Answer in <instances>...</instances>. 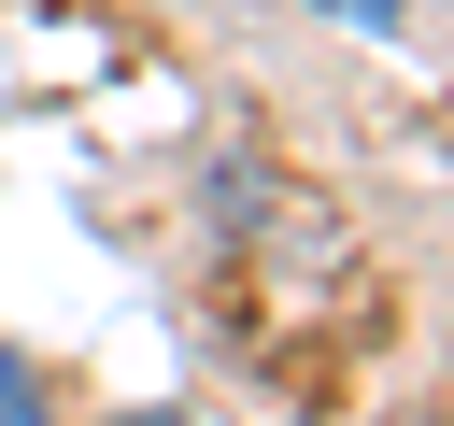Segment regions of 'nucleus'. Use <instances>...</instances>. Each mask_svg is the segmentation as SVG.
Segmentation results:
<instances>
[{
    "instance_id": "obj_2",
    "label": "nucleus",
    "mask_w": 454,
    "mask_h": 426,
    "mask_svg": "<svg viewBox=\"0 0 454 426\" xmlns=\"http://www.w3.org/2000/svg\"><path fill=\"white\" fill-rule=\"evenodd\" d=\"M326 14H397V0H326Z\"/></svg>"
},
{
    "instance_id": "obj_1",
    "label": "nucleus",
    "mask_w": 454,
    "mask_h": 426,
    "mask_svg": "<svg viewBox=\"0 0 454 426\" xmlns=\"http://www.w3.org/2000/svg\"><path fill=\"white\" fill-rule=\"evenodd\" d=\"M0 426H57V398H43V369L0 341Z\"/></svg>"
},
{
    "instance_id": "obj_3",
    "label": "nucleus",
    "mask_w": 454,
    "mask_h": 426,
    "mask_svg": "<svg viewBox=\"0 0 454 426\" xmlns=\"http://www.w3.org/2000/svg\"><path fill=\"white\" fill-rule=\"evenodd\" d=\"M128 426H170V412H128Z\"/></svg>"
}]
</instances>
